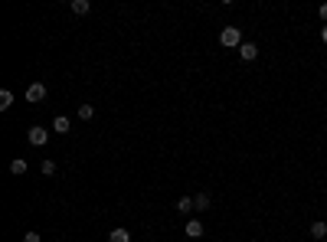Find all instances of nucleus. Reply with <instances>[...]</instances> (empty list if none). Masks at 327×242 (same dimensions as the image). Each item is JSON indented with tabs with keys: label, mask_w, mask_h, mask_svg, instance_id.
I'll use <instances>...</instances> for the list:
<instances>
[{
	"label": "nucleus",
	"mask_w": 327,
	"mask_h": 242,
	"mask_svg": "<svg viewBox=\"0 0 327 242\" xmlns=\"http://www.w3.org/2000/svg\"><path fill=\"white\" fill-rule=\"evenodd\" d=\"M10 174H26V161H23V157H17V161H10Z\"/></svg>",
	"instance_id": "1a4fd4ad"
},
{
	"label": "nucleus",
	"mask_w": 327,
	"mask_h": 242,
	"mask_svg": "<svg viewBox=\"0 0 327 242\" xmlns=\"http://www.w3.org/2000/svg\"><path fill=\"white\" fill-rule=\"evenodd\" d=\"M190 209H193V197H184L177 203V213H190Z\"/></svg>",
	"instance_id": "4468645a"
},
{
	"label": "nucleus",
	"mask_w": 327,
	"mask_h": 242,
	"mask_svg": "<svg viewBox=\"0 0 327 242\" xmlns=\"http://www.w3.org/2000/svg\"><path fill=\"white\" fill-rule=\"evenodd\" d=\"M43 99H46V85H43V82H33V85L26 88V101L36 105V101H43Z\"/></svg>",
	"instance_id": "7ed1b4c3"
},
{
	"label": "nucleus",
	"mask_w": 327,
	"mask_h": 242,
	"mask_svg": "<svg viewBox=\"0 0 327 242\" xmlns=\"http://www.w3.org/2000/svg\"><path fill=\"white\" fill-rule=\"evenodd\" d=\"M311 236H314V239H324V236H327V222H321V220H317L314 226H311Z\"/></svg>",
	"instance_id": "9d476101"
},
{
	"label": "nucleus",
	"mask_w": 327,
	"mask_h": 242,
	"mask_svg": "<svg viewBox=\"0 0 327 242\" xmlns=\"http://www.w3.org/2000/svg\"><path fill=\"white\" fill-rule=\"evenodd\" d=\"M193 206L196 209H209V193H196V197H193Z\"/></svg>",
	"instance_id": "9b49d317"
},
{
	"label": "nucleus",
	"mask_w": 327,
	"mask_h": 242,
	"mask_svg": "<svg viewBox=\"0 0 327 242\" xmlns=\"http://www.w3.org/2000/svg\"><path fill=\"white\" fill-rule=\"evenodd\" d=\"M23 242H40V232H26V236H23Z\"/></svg>",
	"instance_id": "dca6fc26"
},
{
	"label": "nucleus",
	"mask_w": 327,
	"mask_h": 242,
	"mask_svg": "<svg viewBox=\"0 0 327 242\" xmlns=\"http://www.w3.org/2000/svg\"><path fill=\"white\" fill-rule=\"evenodd\" d=\"M219 43L226 46V49H239V46H242V33H239V26H226V30L219 33Z\"/></svg>",
	"instance_id": "f257e3e1"
},
{
	"label": "nucleus",
	"mask_w": 327,
	"mask_h": 242,
	"mask_svg": "<svg viewBox=\"0 0 327 242\" xmlns=\"http://www.w3.org/2000/svg\"><path fill=\"white\" fill-rule=\"evenodd\" d=\"M317 13H321V20H327V3H324V7H321Z\"/></svg>",
	"instance_id": "f3484780"
},
{
	"label": "nucleus",
	"mask_w": 327,
	"mask_h": 242,
	"mask_svg": "<svg viewBox=\"0 0 327 242\" xmlns=\"http://www.w3.org/2000/svg\"><path fill=\"white\" fill-rule=\"evenodd\" d=\"M13 105V92L10 88H3V92H0V111H7Z\"/></svg>",
	"instance_id": "6e6552de"
},
{
	"label": "nucleus",
	"mask_w": 327,
	"mask_h": 242,
	"mask_svg": "<svg viewBox=\"0 0 327 242\" xmlns=\"http://www.w3.org/2000/svg\"><path fill=\"white\" fill-rule=\"evenodd\" d=\"M186 236H190V239H200V236H203V222H200V220H190V222H186Z\"/></svg>",
	"instance_id": "423d86ee"
},
{
	"label": "nucleus",
	"mask_w": 327,
	"mask_h": 242,
	"mask_svg": "<svg viewBox=\"0 0 327 242\" xmlns=\"http://www.w3.org/2000/svg\"><path fill=\"white\" fill-rule=\"evenodd\" d=\"M239 56L245 59V62H255V56H259V46H255V43H242V46H239Z\"/></svg>",
	"instance_id": "20e7f679"
},
{
	"label": "nucleus",
	"mask_w": 327,
	"mask_h": 242,
	"mask_svg": "<svg viewBox=\"0 0 327 242\" xmlns=\"http://www.w3.org/2000/svg\"><path fill=\"white\" fill-rule=\"evenodd\" d=\"M72 13L85 17V13H88V0H72Z\"/></svg>",
	"instance_id": "f8f14e48"
},
{
	"label": "nucleus",
	"mask_w": 327,
	"mask_h": 242,
	"mask_svg": "<svg viewBox=\"0 0 327 242\" xmlns=\"http://www.w3.org/2000/svg\"><path fill=\"white\" fill-rule=\"evenodd\" d=\"M108 242H131V232L118 226V229H111V232H108Z\"/></svg>",
	"instance_id": "0eeeda50"
},
{
	"label": "nucleus",
	"mask_w": 327,
	"mask_h": 242,
	"mask_svg": "<svg viewBox=\"0 0 327 242\" xmlns=\"http://www.w3.org/2000/svg\"><path fill=\"white\" fill-rule=\"evenodd\" d=\"M53 131L56 134H69V131H72V121L65 118V115H59V118L53 121Z\"/></svg>",
	"instance_id": "39448f33"
},
{
	"label": "nucleus",
	"mask_w": 327,
	"mask_h": 242,
	"mask_svg": "<svg viewBox=\"0 0 327 242\" xmlns=\"http://www.w3.org/2000/svg\"><path fill=\"white\" fill-rule=\"evenodd\" d=\"M43 174H46V177L56 174V164H53V161H46V157H43Z\"/></svg>",
	"instance_id": "2eb2a0df"
},
{
	"label": "nucleus",
	"mask_w": 327,
	"mask_h": 242,
	"mask_svg": "<svg viewBox=\"0 0 327 242\" xmlns=\"http://www.w3.org/2000/svg\"><path fill=\"white\" fill-rule=\"evenodd\" d=\"M321 40H324V43H327V26H324V30H321Z\"/></svg>",
	"instance_id": "a211bd4d"
},
{
	"label": "nucleus",
	"mask_w": 327,
	"mask_h": 242,
	"mask_svg": "<svg viewBox=\"0 0 327 242\" xmlns=\"http://www.w3.org/2000/svg\"><path fill=\"white\" fill-rule=\"evenodd\" d=\"M92 115H95V105H79V118L82 121H88Z\"/></svg>",
	"instance_id": "ddd939ff"
},
{
	"label": "nucleus",
	"mask_w": 327,
	"mask_h": 242,
	"mask_svg": "<svg viewBox=\"0 0 327 242\" xmlns=\"http://www.w3.org/2000/svg\"><path fill=\"white\" fill-rule=\"evenodd\" d=\"M26 141H30L33 147H46V141H49V131H46L43 124H33L30 131H26Z\"/></svg>",
	"instance_id": "f03ea898"
}]
</instances>
